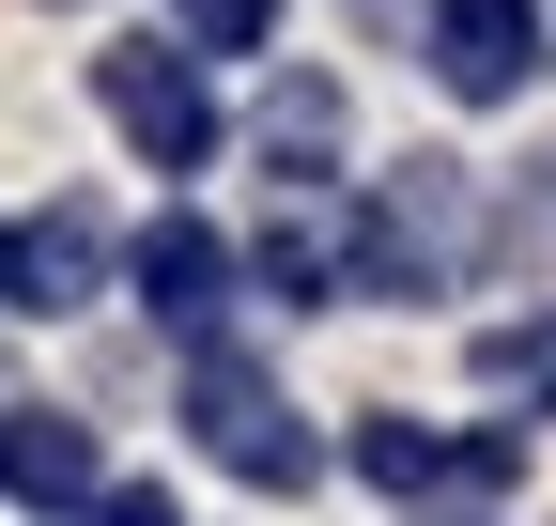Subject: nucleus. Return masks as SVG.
<instances>
[{
    "label": "nucleus",
    "instance_id": "12",
    "mask_svg": "<svg viewBox=\"0 0 556 526\" xmlns=\"http://www.w3.org/2000/svg\"><path fill=\"white\" fill-rule=\"evenodd\" d=\"M93 526H186V511H170V480H109V496H93Z\"/></svg>",
    "mask_w": 556,
    "mask_h": 526
},
{
    "label": "nucleus",
    "instance_id": "1",
    "mask_svg": "<svg viewBox=\"0 0 556 526\" xmlns=\"http://www.w3.org/2000/svg\"><path fill=\"white\" fill-rule=\"evenodd\" d=\"M186 434L217 449L232 480H263V496H309V465H325V449H309V418L278 403V387H263L232 341H201V372H186Z\"/></svg>",
    "mask_w": 556,
    "mask_h": 526
},
{
    "label": "nucleus",
    "instance_id": "11",
    "mask_svg": "<svg viewBox=\"0 0 556 526\" xmlns=\"http://www.w3.org/2000/svg\"><path fill=\"white\" fill-rule=\"evenodd\" d=\"M263 16H278V0H170V32H186L201 62H232V47H263Z\"/></svg>",
    "mask_w": 556,
    "mask_h": 526
},
{
    "label": "nucleus",
    "instance_id": "5",
    "mask_svg": "<svg viewBox=\"0 0 556 526\" xmlns=\"http://www.w3.org/2000/svg\"><path fill=\"white\" fill-rule=\"evenodd\" d=\"M0 496L16 511H78V496H109V449L78 418H47V403H0Z\"/></svg>",
    "mask_w": 556,
    "mask_h": 526
},
{
    "label": "nucleus",
    "instance_id": "10",
    "mask_svg": "<svg viewBox=\"0 0 556 526\" xmlns=\"http://www.w3.org/2000/svg\"><path fill=\"white\" fill-rule=\"evenodd\" d=\"M479 387H510V403H556V325H495V341H479Z\"/></svg>",
    "mask_w": 556,
    "mask_h": 526
},
{
    "label": "nucleus",
    "instance_id": "4",
    "mask_svg": "<svg viewBox=\"0 0 556 526\" xmlns=\"http://www.w3.org/2000/svg\"><path fill=\"white\" fill-rule=\"evenodd\" d=\"M433 78L464 109H495L541 78V0H433Z\"/></svg>",
    "mask_w": 556,
    "mask_h": 526
},
{
    "label": "nucleus",
    "instance_id": "2",
    "mask_svg": "<svg viewBox=\"0 0 556 526\" xmlns=\"http://www.w3.org/2000/svg\"><path fill=\"white\" fill-rule=\"evenodd\" d=\"M93 93H109V124H124L155 171H201V155H217V93H201V62H186V47H109V62H93Z\"/></svg>",
    "mask_w": 556,
    "mask_h": 526
},
{
    "label": "nucleus",
    "instance_id": "7",
    "mask_svg": "<svg viewBox=\"0 0 556 526\" xmlns=\"http://www.w3.org/2000/svg\"><path fill=\"white\" fill-rule=\"evenodd\" d=\"M217 295H232V248L201 233V217H155V233H139V310H155V325H217Z\"/></svg>",
    "mask_w": 556,
    "mask_h": 526
},
{
    "label": "nucleus",
    "instance_id": "9",
    "mask_svg": "<svg viewBox=\"0 0 556 526\" xmlns=\"http://www.w3.org/2000/svg\"><path fill=\"white\" fill-rule=\"evenodd\" d=\"M263 295L325 310V295H340V233H325V217H278V233H263Z\"/></svg>",
    "mask_w": 556,
    "mask_h": 526
},
{
    "label": "nucleus",
    "instance_id": "3",
    "mask_svg": "<svg viewBox=\"0 0 556 526\" xmlns=\"http://www.w3.org/2000/svg\"><path fill=\"white\" fill-rule=\"evenodd\" d=\"M356 480H387V496H510V480H526V434H433V418H371V434H356Z\"/></svg>",
    "mask_w": 556,
    "mask_h": 526
},
{
    "label": "nucleus",
    "instance_id": "6",
    "mask_svg": "<svg viewBox=\"0 0 556 526\" xmlns=\"http://www.w3.org/2000/svg\"><path fill=\"white\" fill-rule=\"evenodd\" d=\"M93 263H109L93 202H62V217H31V233H0V310H78V295H93Z\"/></svg>",
    "mask_w": 556,
    "mask_h": 526
},
{
    "label": "nucleus",
    "instance_id": "8",
    "mask_svg": "<svg viewBox=\"0 0 556 526\" xmlns=\"http://www.w3.org/2000/svg\"><path fill=\"white\" fill-rule=\"evenodd\" d=\"M263 155H278V171H325V155H340V93H325V78H278V93H263Z\"/></svg>",
    "mask_w": 556,
    "mask_h": 526
}]
</instances>
